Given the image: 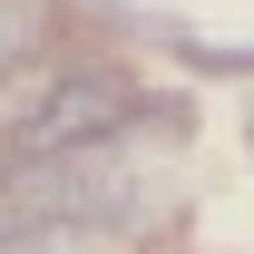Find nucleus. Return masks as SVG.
Here are the masks:
<instances>
[{
    "mask_svg": "<svg viewBox=\"0 0 254 254\" xmlns=\"http://www.w3.org/2000/svg\"><path fill=\"white\" fill-rule=\"evenodd\" d=\"M10 176H20V157H10V147H0V186H10Z\"/></svg>",
    "mask_w": 254,
    "mask_h": 254,
    "instance_id": "nucleus-4",
    "label": "nucleus"
},
{
    "mask_svg": "<svg viewBox=\"0 0 254 254\" xmlns=\"http://www.w3.org/2000/svg\"><path fill=\"white\" fill-rule=\"evenodd\" d=\"M127 108H137V98H127V78H108V68H68L59 98L10 137V157H20V166H49V157H78V147H118Z\"/></svg>",
    "mask_w": 254,
    "mask_h": 254,
    "instance_id": "nucleus-1",
    "label": "nucleus"
},
{
    "mask_svg": "<svg viewBox=\"0 0 254 254\" xmlns=\"http://www.w3.org/2000/svg\"><path fill=\"white\" fill-rule=\"evenodd\" d=\"M49 30H59V0H0V68H20L49 49Z\"/></svg>",
    "mask_w": 254,
    "mask_h": 254,
    "instance_id": "nucleus-3",
    "label": "nucleus"
},
{
    "mask_svg": "<svg viewBox=\"0 0 254 254\" xmlns=\"http://www.w3.org/2000/svg\"><path fill=\"white\" fill-rule=\"evenodd\" d=\"M10 254H39V245H10Z\"/></svg>",
    "mask_w": 254,
    "mask_h": 254,
    "instance_id": "nucleus-5",
    "label": "nucleus"
},
{
    "mask_svg": "<svg viewBox=\"0 0 254 254\" xmlns=\"http://www.w3.org/2000/svg\"><path fill=\"white\" fill-rule=\"evenodd\" d=\"M59 78H68L59 59H20V68H0V147H10V137H20L49 98H59Z\"/></svg>",
    "mask_w": 254,
    "mask_h": 254,
    "instance_id": "nucleus-2",
    "label": "nucleus"
}]
</instances>
